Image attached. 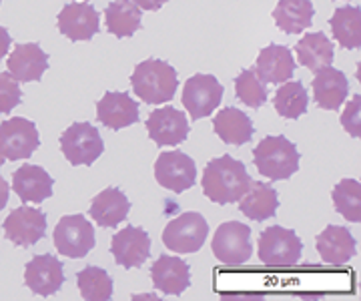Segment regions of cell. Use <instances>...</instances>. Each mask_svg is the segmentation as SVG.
<instances>
[{
	"instance_id": "1",
	"label": "cell",
	"mask_w": 361,
	"mask_h": 301,
	"mask_svg": "<svg viewBox=\"0 0 361 301\" xmlns=\"http://www.w3.org/2000/svg\"><path fill=\"white\" fill-rule=\"evenodd\" d=\"M251 177L245 165L237 159L223 155L207 163L203 171V193L217 205L235 203L251 187Z\"/></svg>"
},
{
	"instance_id": "2",
	"label": "cell",
	"mask_w": 361,
	"mask_h": 301,
	"mask_svg": "<svg viewBox=\"0 0 361 301\" xmlns=\"http://www.w3.org/2000/svg\"><path fill=\"white\" fill-rule=\"evenodd\" d=\"M130 85L142 103L165 105L173 101L175 91L179 87V79L177 70L169 63L159 59H147L135 66L130 75Z\"/></svg>"
},
{
	"instance_id": "3",
	"label": "cell",
	"mask_w": 361,
	"mask_h": 301,
	"mask_svg": "<svg viewBox=\"0 0 361 301\" xmlns=\"http://www.w3.org/2000/svg\"><path fill=\"white\" fill-rule=\"evenodd\" d=\"M253 163L257 171L271 181H285L293 177L299 169V153L289 139L265 137L253 149Z\"/></svg>"
},
{
	"instance_id": "4",
	"label": "cell",
	"mask_w": 361,
	"mask_h": 301,
	"mask_svg": "<svg viewBox=\"0 0 361 301\" xmlns=\"http://www.w3.org/2000/svg\"><path fill=\"white\" fill-rule=\"evenodd\" d=\"M303 241L293 229L271 225L259 235V259L271 267L295 265L301 259Z\"/></svg>"
},
{
	"instance_id": "5",
	"label": "cell",
	"mask_w": 361,
	"mask_h": 301,
	"mask_svg": "<svg viewBox=\"0 0 361 301\" xmlns=\"http://www.w3.org/2000/svg\"><path fill=\"white\" fill-rule=\"evenodd\" d=\"M207 235H209V223L205 217L197 211H187L167 223L163 231V243L169 251L197 253L203 247Z\"/></svg>"
},
{
	"instance_id": "6",
	"label": "cell",
	"mask_w": 361,
	"mask_h": 301,
	"mask_svg": "<svg viewBox=\"0 0 361 301\" xmlns=\"http://www.w3.org/2000/svg\"><path fill=\"white\" fill-rule=\"evenodd\" d=\"M52 241L61 255L80 259L94 249V227L85 215H65L54 227Z\"/></svg>"
},
{
	"instance_id": "7",
	"label": "cell",
	"mask_w": 361,
	"mask_h": 301,
	"mask_svg": "<svg viewBox=\"0 0 361 301\" xmlns=\"http://www.w3.org/2000/svg\"><path fill=\"white\" fill-rule=\"evenodd\" d=\"M211 251L217 262L227 265H241L251 259L253 243H251V229L249 225L239 221H227L217 227Z\"/></svg>"
},
{
	"instance_id": "8",
	"label": "cell",
	"mask_w": 361,
	"mask_h": 301,
	"mask_svg": "<svg viewBox=\"0 0 361 301\" xmlns=\"http://www.w3.org/2000/svg\"><path fill=\"white\" fill-rule=\"evenodd\" d=\"M61 151L71 165H92L104 153V143L97 127L75 123L61 135Z\"/></svg>"
},
{
	"instance_id": "9",
	"label": "cell",
	"mask_w": 361,
	"mask_h": 301,
	"mask_svg": "<svg viewBox=\"0 0 361 301\" xmlns=\"http://www.w3.org/2000/svg\"><path fill=\"white\" fill-rule=\"evenodd\" d=\"M40 145L37 125L25 117H13L0 123V155L4 161L28 159Z\"/></svg>"
},
{
	"instance_id": "10",
	"label": "cell",
	"mask_w": 361,
	"mask_h": 301,
	"mask_svg": "<svg viewBox=\"0 0 361 301\" xmlns=\"http://www.w3.org/2000/svg\"><path fill=\"white\" fill-rule=\"evenodd\" d=\"M155 179L163 189L183 193L197 181V165L183 151H165L155 161Z\"/></svg>"
},
{
	"instance_id": "11",
	"label": "cell",
	"mask_w": 361,
	"mask_h": 301,
	"mask_svg": "<svg viewBox=\"0 0 361 301\" xmlns=\"http://www.w3.org/2000/svg\"><path fill=\"white\" fill-rule=\"evenodd\" d=\"M183 106L193 121L209 117L223 101V85L213 75H193L183 89Z\"/></svg>"
},
{
	"instance_id": "12",
	"label": "cell",
	"mask_w": 361,
	"mask_h": 301,
	"mask_svg": "<svg viewBox=\"0 0 361 301\" xmlns=\"http://www.w3.org/2000/svg\"><path fill=\"white\" fill-rule=\"evenodd\" d=\"M6 239L18 247H30L39 243L47 233V215L37 207H16L2 223Z\"/></svg>"
},
{
	"instance_id": "13",
	"label": "cell",
	"mask_w": 361,
	"mask_h": 301,
	"mask_svg": "<svg viewBox=\"0 0 361 301\" xmlns=\"http://www.w3.org/2000/svg\"><path fill=\"white\" fill-rule=\"evenodd\" d=\"M56 25L63 37L73 42H82L101 30V14L89 2H71L59 13Z\"/></svg>"
},
{
	"instance_id": "14",
	"label": "cell",
	"mask_w": 361,
	"mask_h": 301,
	"mask_svg": "<svg viewBox=\"0 0 361 301\" xmlns=\"http://www.w3.org/2000/svg\"><path fill=\"white\" fill-rule=\"evenodd\" d=\"M65 265L51 253L35 255L25 267V283L32 293L49 297L65 283Z\"/></svg>"
},
{
	"instance_id": "15",
	"label": "cell",
	"mask_w": 361,
	"mask_h": 301,
	"mask_svg": "<svg viewBox=\"0 0 361 301\" xmlns=\"http://www.w3.org/2000/svg\"><path fill=\"white\" fill-rule=\"evenodd\" d=\"M111 253L115 257L116 265L125 269L141 267L151 255V237L147 235L142 227L127 225L125 229H121L113 235Z\"/></svg>"
},
{
	"instance_id": "16",
	"label": "cell",
	"mask_w": 361,
	"mask_h": 301,
	"mask_svg": "<svg viewBox=\"0 0 361 301\" xmlns=\"http://www.w3.org/2000/svg\"><path fill=\"white\" fill-rule=\"evenodd\" d=\"M189 121L185 113L173 106H161L155 109L147 118V131L149 137L159 147H177L189 135Z\"/></svg>"
},
{
	"instance_id": "17",
	"label": "cell",
	"mask_w": 361,
	"mask_h": 301,
	"mask_svg": "<svg viewBox=\"0 0 361 301\" xmlns=\"http://www.w3.org/2000/svg\"><path fill=\"white\" fill-rule=\"evenodd\" d=\"M97 118L104 127L121 131L139 121V105L127 92L109 91L97 103Z\"/></svg>"
},
{
	"instance_id": "18",
	"label": "cell",
	"mask_w": 361,
	"mask_h": 301,
	"mask_svg": "<svg viewBox=\"0 0 361 301\" xmlns=\"http://www.w3.org/2000/svg\"><path fill=\"white\" fill-rule=\"evenodd\" d=\"M49 68V54L35 42L16 44L8 56V75L18 82L40 80Z\"/></svg>"
},
{
	"instance_id": "19",
	"label": "cell",
	"mask_w": 361,
	"mask_h": 301,
	"mask_svg": "<svg viewBox=\"0 0 361 301\" xmlns=\"http://www.w3.org/2000/svg\"><path fill=\"white\" fill-rule=\"evenodd\" d=\"M151 279L161 293L165 295H180L191 285V269L180 257L161 255L151 267Z\"/></svg>"
},
{
	"instance_id": "20",
	"label": "cell",
	"mask_w": 361,
	"mask_h": 301,
	"mask_svg": "<svg viewBox=\"0 0 361 301\" xmlns=\"http://www.w3.org/2000/svg\"><path fill=\"white\" fill-rule=\"evenodd\" d=\"M349 94L348 77L334 66L319 68L313 77V99L325 111H337Z\"/></svg>"
},
{
	"instance_id": "21",
	"label": "cell",
	"mask_w": 361,
	"mask_h": 301,
	"mask_svg": "<svg viewBox=\"0 0 361 301\" xmlns=\"http://www.w3.org/2000/svg\"><path fill=\"white\" fill-rule=\"evenodd\" d=\"M255 73L265 85H281L295 73V61L287 47L269 44L257 56Z\"/></svg>"
},
{
	"instance_id": "22",
	"label": "cell",
	"mask_w": 361,
	"mask_h": 301,
	"mask_svg": "<svg viewBox=\"0 0 361 301\" xmlns=\"http://www.w3.org/2000/svg\"><path fill=\"white\" fill-rule=\"evenodd\" d=\"M52 177L40 165H23L14 171L13 189L25 203H42L52 197Z\"/></svg>"
},
{
	"instance_id": "23",
	"label": "cell",
	"mask_w": 361,
	"mask_h": 301,
	"mask_svg": "<svg viewBox=\"0 0 361 301\" xmlns=\"http://www.w3.org/2000/svg\"><path fill=\"white\" fill-rule=\"evenodd\" d=\"M317 251L325 263L343 265L355 255V239L351 231L339 225H329L317 235Z\"/></svg>"
},
{
	"instance_id": "24",
	"label": "cell",
	"mask_w": 361,
	"mask_h": 301,
	"mask_svg": "<svg viewBox=\"0 0 361 301\" xmlns=\"http://www.w3.org/2000/svg\"><path fill=\"white\" fill-rule=\"evenodd\" d=\"M129 211V199L116 187L101 191L90 203V217L99 227H116L118 223L127 219Z\"/></svg>"
},
{
	"instance_id": "25",
	"label": "cell",
	"mask_w": 361,
	"mask_h": 301,
	"mask_svg": "<svg viewBox=\"0 0 361 301\" xmlns=\"http://www.w3.org/2000/svg\"><path fill=\"white\" fill-rule=\"evenodd\" d=\"M279 207V195L277 191L267 183L261 181H251V187L247 193L239 199V211L253 219V221H265L275 217Z\"/></svg>"
},
{
	"instance_id": "26",
	"label": "cell",
	"mask_w": 361,
	"mask_h": 301,
	"mask_svg": "<svg viewBox=\"0 0 361 301\" xmlns=\"http://www.w3.org/2000/svg\"><path fill=\"white\" fill-rule=\"evenodd\" d=\"M213 129L223 143L235 147L249 143L255 133L253 121L235 106H227L217 113V117L213 118Z\"/></svg>"
},
{
	"instance_id": "27",
	"label": "cell",
	"mask_w": 361,
	"mask_h": 301,
	"mask_svg": "<svg viewBox=\"0 0 361 301\" xmlns=\"http://www.w3.org/2000/svg\"><path fill=\"white\" fill-rule=\"evenodd\" d=\"M313 14L311 0H279L273 11V20L285 35H299L311 27Z\"/></svg>"
},
{
	"instance_id": "28",
	"label": "cell",
	"mask_w": 361,
	"mask_h": 301,
	"mask_svg": "<svg viewBox=\"0 0 361 301\" xmlns=\"http://www.w3.org/2000/svg\"><path fill=\"white\" fill-rule=\"evenodd\" d=\"M142 11L133 0H113L104 11V25L111 35L129 39L141 28Z\"/></svg>"
},
{
	"instance_id": "29",
	"label": "cell",
	"mask_w": 361,
	"mask_h": 301,
	"mask_svg": "<svg viewBox=\"0 0 361 301\" xmlns=\"http://www.w3.org/2000/svg\"><path fill=\"white\" fill-rule=\"evenodd\" d=\"M299 65L317 73L319 68L331 66L334 63V42L325 32H307L295 47Z\"/></svg>"
},
{
	"instance_id": "30",
	"label": "cell",
	"mask_w": 361,
	"mask_h": 301,
	"mask_svg": "<svg viewBox=\"0 0 361 301\" xmlns=\"http://www.w3.org/2000/svg\"><path fill=\"white\" fill-rule=\"evenodd\" d=\"M334 39L349 51L361 47V11L357 6H341L329 20Z\"/></svg>"
},
{
	"instance_id": "31",
	"label": "cell",
	"mask_w": 361,
	"mask_h": 301,
	"mask_svg": "<svg viewBox=\"0 0 361 301\" xmlns=\"http://www.w3.org/2000/svg\"><path fill=\"white\" fill-rule=\"evenodd\" d=\"M310 94L301 80H285L275 92L273 106L283 118H299L307 113Z\"/></svg>"
},
{
	"instance_id": "32",
	"label": "cell",
	"mask_w": 361,
	"mask_h": 301,
	"mask_svg": "<svg viewBox=\"0 0 361 301\" xmlns=\"http://www.w3.org/2000/svg\"><path fill=\"white\" fill-rule=\"evenodd\" d=\"M77 283L82 300L103 301L113 297V279L103 267L89 265L77 274Z\"/></svg>"
},
{
	"instance_id": "33",
	"label": "cell",
	"mask_w": 361,
	"mask_h": 301,
	"mask_svg": "<svg viewBox=\"0 0 361 301\" xmlns=\"http://www.w3.org/2000/svg\"><path fill=\"white\" fill-rule=\"evenodd\" d=\"M334 205L339 215H343L348 221H361V185L355 179H343L334 187Z\"/></svg>"
},
{
	"instance_id": "34",
	"label": "cell",
	"mask_w": 361,
	"mask_h": 301,
	"mask_svg": "<svg viewBox=\"0 0 361 301\" xmlns=\"http://www.w3.org/2000/svg\"><path fill=\"white\" fill-rule=\"evenodd\" d=\"M235 94L243 105L259 109L267 103V85L259 79L255 68H245L235 79Z\"/></svg>"
},
{
	"instance_id": "35",
	"label": "cell",
	"mask_w": 361,
	"mask_h": 301,
	"mask_svg": "<svg viewBox=\"0 0 361 301\" xmlns=\"http://www.w3.org/2000/svg\"><path fill=\"white\" fill-rule=\"evenodd\" d=\"M23 91L18 87V80H14L8 70L0 73V115H8L14 106L20 105Z\"/></svg>"
},
{
	"instance_id": "36",
	"label": "cell",
	"mask_w": 361,
	"mask_h": 301,
	"mask_svg": "<svg viewBox=\"0 0 361 301\" xmlns=\"http://www.w3.org/2000/svg\"><path fill=\"white\" fill-rule=\"evenodd\" d=\"M341 125L351 137H360L361 135V94H355L351 99V103L345 106L343 115H341Z\"/></svg>"
},
{
	"instance_id": "37",
	"label": "cell",
	"mask_w": 361,
	"mask_h": 301,
	"mask_svg": "<svg viewBox=\"0 0 361 301\" xmlns=\"http://www.w3.org/2000/svg\"><path fill=\"white\" fill-rule=\"evenodd\" d=\"M11 44H13V39H11V35H8V30L4 27H0V59H4V56L8 54Z\"/></svg>"
},
{
	"instance_id": "38",
	"label": "cell",
	"mask_w": 361,
	"mask_h": 301,
	"mask_svg": "<svg viewBox=\"0 0 361 301\" xmlns=\"http://www.w3.org/2000/svg\"><path fill=\"white\" fill-rule=\"evenodd\" d=\"M141 11H159V8H163V4L167 2V0H133Z\"/></svg>"
},
{
	"instance_id": "39",
	"label": "cell",
	"mask_w": 361,
	"mask_h": 301,
	"mask_svg": "<svg viewBox=\"0 0 361 301\" xmlns=\"http://www.w3.org/2000/svg\"><path fill=\"white\" fill-rule=\"evenodd\" d=\"M8 197H11V187H8V181L0 175V211L6 207Z\"/></svg>"
},
{
	"instance_id": "40",
	"label": "cell",
	"mask_w": 361,
	"mask_h": 301,
	"mask_svg": "<svg viewBox=\"0 0 361 301\" xmlns=\"http://www.w3.org/2000/svg\"><path fill=\"white\" fill-rule=\"evenodd\" d=\"M2 165H4V157L0 155V167H2Z\"/></svg>"
},
{
	"instance_id": "41",
	"label": "cell",
	"mask_w": 361,
	"mask_h": 301,
	"mask_svg": "<svg viewBox=\"0 0 361 301\" xmlns=\"http://www.w3.org/2000/svg\"><path fill=\"white\" fill-rule=\"evenodd\" d=\"M0 2H2V0H0Z\"/></svg>"
}]
</instances>
